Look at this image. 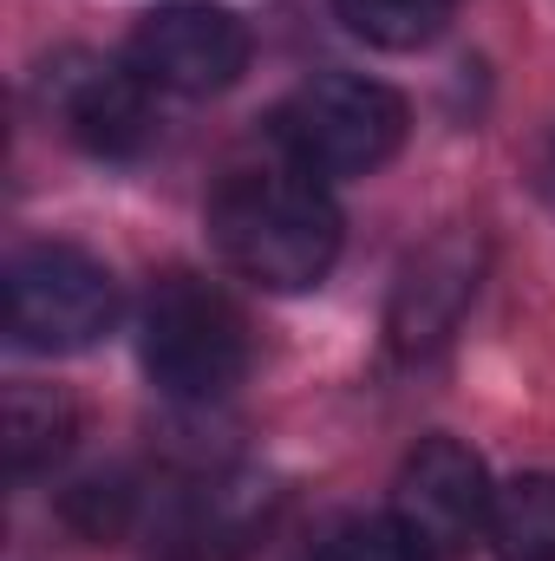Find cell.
I'll return each instance as SVG.
<instances>
[{
  "label": "cell",
  "mask_w": 555,
  "mask_h": 561,
  "mask_svg": "<svg viewBox=\"0 0 555 561\" xmlns=\"http://www.w3.org/2000/svg\"><path fill=\"white\" fill-rule=\"evenodd\" d=\"M209 236L236 275L275 294L314 287L340 262V209L307 170H236L209 203Z\"/></svg>",
  "instance_id": "1"
},
{
  "label": "cell",
  "mask_w": 555,
  "mask_h": 561,
  "mask_svg": "<svg viewBox=\"0 0 555 561\" xmlns=\"http://www.w3.org/2000/svg\"><path fill=\"white\" fill-rule=\"evenodd\" d=\"M66 523L86 536V542H118L125 536V523H132V490L112 477H92V483H79V490H66Z\"/></svg>",
  "instance_id": "13"
},
{
  "label": "cell",
  "mask_w": 555,
  "mask_h": 561,
  "mask_svg": "<svg viewBox=\"0 0 555 561\" xmlns=\"http://www.w3.org/2000/svg\"><path fill=\"white\" fill-rule=\"evenodd\" d=\"M490 503H497V490H490L477 450H464L457 437H424L399 463V483H393V523L431 561L464 556L477 536H490Z\"/></svg>",
  "instance_id": "5"
},
{
  "label": "cell",
  "mask_w": 555,
  "mask_h": 561,
  "mask_svg": "<svg viewBox=\"0 0 555 561\" xmlns=\"http://www.w3.org/2000/svg\"><path fill=\"white\" fill-rule=\"evenodd\" d=\"M275 138L307 176H366L406 144V99L360 72H320L281 99Z\"/></svg>",
  "instance_id": "3"
},
{
  "label": "cell",
  "mask_w": 555,
  "mask_h": 561,
  "mask_svg": "<svg viewBox=\"0 0 555 561\" xmlns=\"http://www.w3.org/2000/svg\"><path fill=\"white\" fill-rule=\"evenodd\" d=\"M144 373L190 405L229 399L249 373V320L203 275H163L144 300Z\"/></svg>",
  "instance_id": "2"
},
{
  "label": "cell",
  "mask_w": 555,
  "mask_h": 561,
  "mask_svg": "<svg viewBox=\"0 0 555 561\" xmlns=\"http://www.w3.org/2000/svg\"><path fill=\"white\" fill-rule=\"evenodd\" d=\"M333 13H340L366 46L412 53V46H424V39L444 33V20L457 13V0H333Z\"/></svg>",
  "instance_id": "12"
},
{
  "label": "cell",
  "mask_w": 555,
  "mask_h": 561,
  "mask_svg": "<svg viewBox=\"0 0 555 561\" xmlns=\"http://www.w3.org/2000/svg\"><path fill=\"white\" fill-rule=\"evenodd\" d=\"M275 490L262 477H216L196 483L170 523V561H236L269 529Z\"/></svg>",
  "instance_id": "9"
},
{
  "label": "cell",
  "mask_w": 555,
  "mask_h": 561,
  "mask_svg": "<svg viewBox=\"0 0 555 561\" xmlns=\"http://www.w3.org/2000/svg\"><path fill=\"white\" fill-rule=\"evenodd\" d=\"M46 112L99 157H132L150 138V85L132 66H105L92 53H66L39 72Z\"/></svg>",
  "instance_id": "7"
},
{
  "label": "cell",
  "mask_w": 555,
  "mask_h": 561,
  "mask_svg": "<svg viewBox=\"0 0 555 561\" xmlns=\"http://www.w3.org/2000/svg\"><path fill=\"white\" fill-rule=\"evenodd\" d=\"M490 549L497 561H555V477L530 470L497 490L490 503Z\"/></svg>",
  "instance_id": "11"
},
{
  "label": "cell",
  "mask_w": 555,
  "mask_h": 561,
  "mask_svg": "<svg viewBox=\"0 0 555 561\" xmlns=\"http://www.w3.org/2000/svg\"><path fill=\"white\" fill-rule=\"evenodd\" d=\"M477 262L484 255L471 236H438L431 249H418L406 262V275L393 287V307H386V333L406 359L451 340V327L464 320V307L477 294Z\"/></svg>",
  "instance_id": "8"
},
{
  "label": "cell",
  "mask_w": 555,
  "mask_h": 561,
  "mask_svg": "<svg viewBox=\"0 0 555 561\" xmlns=\"http://www.w3.org/2000/svg\"><path fill=\"white\" fill-rule=\"evenodd\" d=\"M125 66L138 72L150 92L209 99V92H223V85L242 79V66H249V26L229 7L177 0V7H157V13L138 20V33L125 46Z\"/></svg>",
  "instance_id": "6"
},
{
  "label": "cell",
  "mask_w": 555,
  "mask_h": 561,
  "mask_svg": "<svg viewBox=\"0 0 555 561\" xmlns=\"http://www.w3.org/2000/svg\"><path fill=\"white\" fill-rule=\"evenodd\" d=\"M79 437V405L53 386H13L7 392V477H39L53 470Z\"/></svg>",
  "instance_id": "10"
},
{
  "label": "cell",
  "mask_w": 555,
  "mask_h": 561,
  "mask_svg": "<svg viewBox=\"0 0 555 561\" xmlns=\"http://www.w3.org/2000/svg\"><path fill=\"white\" fill-rule=\"evenodd\" d=\"M118 320V280L66 242L20 249L7 262V333L26 353H79Z\"/></svg>",
  "instance_id": "4"
},
{
  "label": "cell",
  "mask_w": 555,
  "mask_h": 561,
  "mask_svg": "<svg viewBox=\"0 0 555 561\" xmlns=\"http://www.w3.org/2000/svg\"><path fill=\"white\" fill-rule=\"evenodd\" d=\"M314 561H424V556L406 542V529H399V523L360 516V523H340V529L314 549Z\"/></svg>",
  "instance_id": "14"
}]
</instances>
